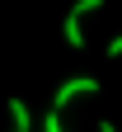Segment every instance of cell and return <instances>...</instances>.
<instances>
[{
  "label": "cell",
  "instance_id": "5",
  "mask_svg": "<svg viewBox=\"0 0 122 132\" xmlns=\"http://www.w3.org/2000/svg\"><path fill=\"white\" fill-rule=\"evenodd\" d=\"M108 57H122V33H117V38L108 43Z\"/></svg>",
  "mask_w": 122,
  "mask_h": 132
},
{
  "label": "cell",
  "instance_id": "1",
  "mask_svg": "<svg viewBox=\"0 0 122 132\" xmlns=\"http://www.w3.org/2000/svg\"><path fill=\"white\" fill-rule=\"evenodd\" d=\"M99 10H103V0H75L71 5V14L61 24V33H66L71 47H85V14H99Z\"/></svg>",
  "mask_w": 122,
  "mask_h": 132
},
{
  "label": "cell",
  "instance_id": "2",
  "mask_svg": "<svg viewBox=\"0 0 122 132\" xmlns=\"http://www.w3.org/2000/svg\"><path fill=\"white\" fill-rule=\"evenodd\" d=\"M99 90H103V85H99L94 76H71L66 85H57V94H52V109H61V113H66V104H71V99H80V94H99Z\"/></svg>",
  "mask_w": 122,
  "mask_h": 132
},
{
  "label": "cell",
  "instance_id": "4",
  "mask_svg": "<svg viewBox=\"0 0 122 132\" xmlns=\"http://www.w3.org/2000/svg\"><path fill=\"white\" fill-rule=\"evenodd\" d=\"M42 127H47V132H61V127H66V123H61V109H47V118H42Z\"/></svg>",
  "mask_w": 122,
  "mask_h": 132
},
{
  "label": "cell",
  "instance_id": "3",
  "mask_svg": "<svg viewBox=\"0 0 122 132\" xmlns=\"http://www.w3.org/2000/svg\"><path fill=\"white\" fill-rule=\"evenodd\" d=\"M10 123H14V132H28L33 127V113H28V104H24L19 94L10 99Z\"/></svg>",
  "mask_w": 122,
  "mask_h": 132
}]
</instances>
